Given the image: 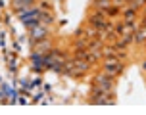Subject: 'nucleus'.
Instances as JSON below:
<instances>
[{
    "instance_id": "f257e3e1",
    "label": "nucleus",
    "mask_w": 146,
    "mask_h": 115,
    "mask_svg": "<svg viewBox=\"0 0 146 115\" xmlns=\"http://www.w3.org/2000/svg\"><path fill=\"white\" fill-rule=\"evenodd\" d=\"M104 71H106V75L113 77V75H119V73L123 71V65H121V63L115 59V57H113V59H108V61H106V65H104Z\"/></svg>"
},
{
    "instance_id": "f03ea898",
    "label": "nucleus",
    "mask_w": 146,
    "mask_h": 115,
    "mask_svg": "<svg viewBox=\"0 0 146 115\" xmlns=\"http://www.w3.org/2000/svg\"><path fill=\"white\" fill-rule=\"evenodd\" d=\"M88 67H90V61L88 59H73V67L71 71L73 75H83L85 71H88Z\"/></svg>"
},
{
    "instance_id": "7ed1b4c3",
    "label": "nucleus",
    "mask_w": 146,
    "mask_h": 115,
    "mask_svg": "<svg viewBox=\"0 0 146 115\" xmlns=\"http://www.w3.org/2000/svg\"><path fill=\"white\" fill-rule=\"evenodd\" d=\"M96 85L100 86V88H104L108 94L113 92V81H111L110 75H100V77H96Z\"/></svg>"
},
{
    "instance_id": "20e7f679",
    "label": "nucleus",
    "mask_w": 146,
    "mask_h": 115,
    "mask_svg": "<svg viewBox=\"0 0 146 115\" xmlns=\"http://www.w3.org/2000/svg\"><path fill=\"white\" fill-rule=\"evenodd\" d=\"M46 35H48V31H46V27H42L40 23H38V25H35V27H33V31H31V36H33V40L46 38Z\"/></svg>"
},
{
    "instance_id": "39448f33",
    "label": "nucleus",
    "mask_w": 146,
    "mask_h": 115,
    "mask_svg": "<svg viewBox=\"0 0 146 115\" xmlns=\"http://www.w3.org/2000/svg\"><path fill=\"white\" fill-rule=\"evenodd\" d=\"M94 6L98 8V12H104L106 14L110 10V6H111V2L110 0H94Z\"/></svg>"
},
{
    "instance_id": "423d86ee",
    "label": "nucleus",
    "mask_w": 146,
    "mask_h": 115,
    "mask_svg": "<svg viewBox=\"0 0 146 115\" xmlns=\"http://www.w3.org/2000/svg\"><path fill=\"white\" fill-rule=\"evenodd\" d=\"M38 19H42L44 23H52L54 21V17H52V14L48 12V10H44V12L40 10V12H38Z\"/></svg>"
},
{
    "instance_id": "0eeeda50",
    "label": "nucleus",
    "mask_w": 146,
    "mask_h": 115,
    "mask_svg": "<svg viewBox=\"0 0 146 115\" xmlns=\"http://www.w3.org/2000/svg\"><path fill=\"white\" fill-rule=\"evenodd\" d=\"M135 40H137V42H142V40H146V25H144V29H140L139 33H137Z\"/></svg>"
},
{
    "instance_id": "6e6552de",
    "label": "nucleus",
    "mask_w": 146,
    "mask_h": 115,
    "mask_svg": "<svg viewBox=\"0 0 146 115\" xmlns=\"http://www.w3.org/2000/svg\"><path fill=\"white\" fill-rule=\"evenodd\" d=\"M102 54L108 59H113V57H117V52H113V48H106V50H102Z\"/></svg>"
},
{
    "instance_id": "1a4fd4ad",
    "label": "nucleus",
    "mask_w": 146,
    "mask_h": 115,
    "mask_svg": "<svg viewBox=\"0 0 146 115\" xmlns=\"http://www.w3.org/2000/svg\"><path fill=\"white\" fill-rule=\"evenodd\" d=\"M46 48H50V44H48V42H40V44H36V52H46Z\"/></svg>"
},
{
    "instance_id": "9d476101",
    "label": "nucleus",
    "mask_w": 146,
    "mask_h": 115,
    "mask_svg": "<svg viewBox=\"0 0 146 115\" xmlns=\"http://www.w3.org/2000/svg\"><path fill=\"white\" fill-rule=\"evenodd\" d=\"M125 17H127V21H133V17H135V8L127 10V12H125Z\"/></svg>"
},
{
    "instance_id": "9b49d317",
    "label": "nucleus",
    "mask_w": 146,
    "mask_h": 115,
    "mask_svg": "<svg viewBox=\"0 0 146 115\" xmlns=\"http://www.w3.org/2000/svg\"><path fill=\"white\" fill-rule=\"evenodd\" d=\"M40 10H50V4H48V2H42V4H40Z\"/></svg>"
},
{
    "instance_id": "f8f14e48",
    "label": "nucleus",
    "mask_w": 146,
    "mask_h": 115,
    "mask_svg": "<svg viewBox=\"0 0 146 115\" xmlns=\"http://www.w3.org/2000/svg\"><path fill=\"white\" fill-rule=\"evenodd\" d=\"M123 2H125V0H113V6H121Z\"/></svg>"
},
{
    "instance_id": "ddd939ff",
    "label": "nucleus",
    "mask_w": 146,
    "mask_h": 115,
    "mask_svg": "<svg viewBox=\"0 0 146 115\" xmlns=\"http://www.w3.org/2000/svg\"><path fill=\"white\" fill-rule=\"evenodd\" d=\"M142 69H144V71H146V61H144V63H142Z\"/></svg>"
}]
</instances>
